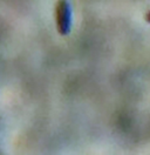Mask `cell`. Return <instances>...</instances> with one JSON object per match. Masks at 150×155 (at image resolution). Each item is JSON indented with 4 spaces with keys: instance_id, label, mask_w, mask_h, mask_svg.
I'll list each match as a JSON object with an SVG mask.
<instances>
[{
    "instance_id": "1",
    "label": "cell",
    "mask_w": 150,
    "mask_h": 155,
    "mask_svg": "<svg viewBox=\"0 0 150 155\" xmlns=\"http://www.w3.org/2000/svg\"><path fill=\"white\" fill-rule=\"evenodd\" d=\"M55 20L57 32L61 35H67L70 32L72 11L67 0H59L55 7Z\"/></svg>"
},
{
    "instance_id": "2",
    "label": "cell",
    "mask_w": 150,
    "mask_h": 155,
    "mask_svg": "<svg viewBox=\"0 0 150 155\" xmlns=\"http://www.w3.org/2000/svg\"><path fill=\"white\" fill-rule=\"evenodd\" d=\"M145 20H147L148 22H150V12L149 13H147V15H145Z\"/></svg>"
}]
</instances>
